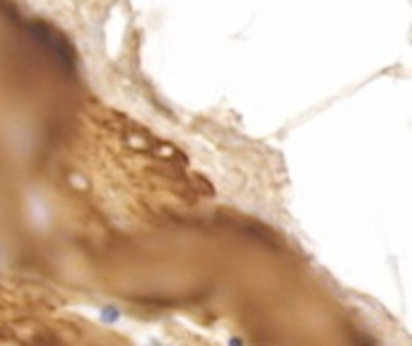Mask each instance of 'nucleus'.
<instances>
[{"instance_id": "f257e3e1", "label": "nucleus", "mask_w": 412, "mask_h": 346, "mask_svg": "<svg viewBox=\"0 0 412 346\" xmlns=\"http://www.w3.org/2000/svg\"><path fill=\"white\" fill-rule=\"evenodd\" d=\"M27 32L34 37L37 43H41L48 53L53 55L60 65L73 68V63H75V53H73L70 43L65 41V37H60L53 27H48V24H44V22H27Z\"/></svg>"}, {"instance_id": "f03ea898", "label": "nucleus", "mask_w": 412, "mask_h": 346, "mask_svg": "<svg viewBox=\"0 0 412 346\" xmlns=\"http://www.w3.org/2000/svg\"><path fill=\"white\" fill-rule=\"evenodd\" d=\"M101 320H104V322H116V320H118V310L116 308H104L101 310Z\"/></svg>"}, {"instance_id": "7ed1b4c3", "label": "nucleus", "mask_w": 412, "mask_h": 346, "mask_svg": "<svg viewBox=\"0 0 412 346\" xmlns=\"http://www.w3.org/2000/svg\"><path fill=\"white\" fill-rule=\"evenodd\" d=\"M231 346H241V342H239V339H231Z\"/></svg>"}, {"instance_id": "20e7f679", "label": "nucleus", "mask_w": 412, "mask_h": 346, "mask_svg": "<svg viewBox=\"0 0 412 346\" xmlns=\"http://www.w3.org/2000/svg\"><path fill=\"white\" fill-rule=\"evenodd\" d=\"M362 346H369V344H362Z\"/></svg>"}]
</instances>
